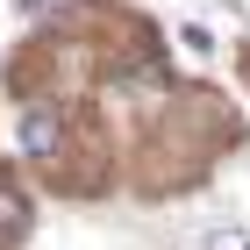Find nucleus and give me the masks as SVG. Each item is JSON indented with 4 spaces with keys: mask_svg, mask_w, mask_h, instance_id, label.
I'll return each instance as SVG.
<instances>
[{
    "mask_svg": "<svg viewBox=\"0 0 250 250\" xmlns=\"http://www.w3.org/2000/svg\"><path fill=\"white\" fill-rule=\"evenodd\" d=\"M21 229V208H7V200H0V236H15Z\"/></svg>",
    "mask_w": 250,
    "mask_h": 250,
    "instance_id": "nucleus-2",
    "label": "nucleus"
},
{
    "mask_svg": "<svg viewBox=\"0 0 250 250\" xmlns=\"http://www.w3.org/2000/svg\"><path fill=\"white\" fill-rule=\"evenodd\" d=\"M208 250H250V236H214Z\"/></svg>",
    "mask_w": 250,
    "mask_h": 250,
    "instance_id": "nucleus-3",
    "label": "nucleus"
},
{
    "mask_svg": "<svg viewBox=\"0 0 250 250\" xmlns=\"http://www.w3.org/2000/svg\"><path fill=\"white\" fill-rule=\"evenodd\" d=\"M15 143H21L29 157H50V150H58V107H50V100H29V107H21Z\"/></svg>",
    "mask_w": 250,
    "mask_h": 250,
    "instance_id": "nucleus-1",
    "label": "nucleus"
}]
</instances>
